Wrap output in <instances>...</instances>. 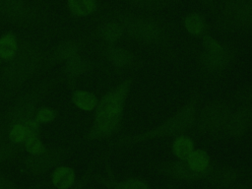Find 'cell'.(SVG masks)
Here are the masks:
<instances>
[{
  "label": "cell",
  "instance_id": "10",
  "mask_svg": "<svg viewBox=\"0 0 252 189\" xmlns=\"http://www.w3.org/2000/svg\"><path fill=\"white\" fill-rule=\"evenodd\" d=\"M0 15L17 25H29L35 19L33 9L25 0H0Z\"/></svg>",
  "mask_w": 252,
  "mask_h": 189
},
{
  "label": "cell",
  "instance_id": "13",
  "mask_svg": "<svg viewBox=\"0 0 252 189\" xmlns=\"http://www.w3.org/2000/svg\"><path fill=\"white\" fill-rule=\"evenodd\" d=\"M246 3V0H224L218 10L216 28L220 32L236 31L237 19Z\"/></svg>",
  "mask_w": 252,
  "mask_h": 189
},
{
  "label": "cell",
  "instance_id": "38",
  "mask_svg": "<svg viewBox=\"0 0 252 189\" xmlns=\"http://www.w3.org/2000/svg\"><path fill=\"white\" fill-rule=\"evenodd\" d=\"M251 177H252V168H251Z\"/></svg>",
  "mask_w": 252,
  "mask_h": 189
},
{
  "label": "cell",
  "instance_id": "22",
  "mask_svg": "<svg viewBox=\"0 0 252 189\" xmlns=\"http://www.w3.org/2000/svg\"><path fill=\"white\" fill-rule=\"evenodd\" d=\"M20 45V39L17 34L13 32H7L0 36V60L4 63L12 60L18 50Z\"/></svg>",
  "mask_w": 252,
  "mask_h": 189
},
{
  "label": "cell",
  "instance_id": "16",
  "mask_svg": "<svg viewBox=\"0 0 252 189\" xmlns=\"http://www.w3.org/2000/svg\"><path fill=\"white\" fill-rule=\"evenodd\" d=\"M239 175L240 172L232 166H214L205 179L214 187L225 189L233 185V183L238 179Z\"/></svg>",
  "mask_w": 252,
  "mask_h": 189
},
{
  "label": "cell",
  "instance_id": "12",
  "mask_svg": "<svg viewBox=\"0 0 252 189\" xmlns=\"http://www.w3.org/2000/svg\"><path fill=\"white\" fill-rule=\"evenodd\" d=\"M97 66L98 64L95 61L85 58L81 54H77L63 63L61 76L66 79L69 88L74 90L77 81L83 76L92 73Z\"/></svg>",
  "mask_w": 252,
  "mask_h": 189
},
{
  "label": "cell",
  "instance_id": "25",
  "mask_svg": "<svg viewBox=\"0 0 252 189\" xmlns=\"http://www.w3.org/2000/svg\"><path fill=\"white\" fill-rule=\"evenodd\" d=\"M67 7L70 14L76 18L91 16L97 10L96 0H67Z\"/></svg>",
  "mask_w": 252,
  "mask_h": 189
},
{
  "label": "cell",
  "instance_id": "30",
  "mask_svg": "<svg viewBox=\"0 0 252 189\" xmlns=\"http://www.w3.org/2000/svg\"><path fill=\"white\" fill-rule=\"evenodd\" d=\"M236 30H239V31L252 30V0H246V3L237 19Z\"/></svg>",
  "mask_w": 252,
  "mask_h": 189
},
{
  "label": "cell",
  "instance_id": "5",
  "mask_svg": "<svg viewBox=\"0 0 252 189\" xmlns=\"http://www.w3.org/2000/svg\"><path fill=\"white\" fill-rule=\"evenodd\" d=\"M114 16L123 27L124 33L130 38L160 49L168 58L175 57L172 38L160 22L131 12L117 11Z\"/></svg>",
  "mask_w": 252,
  "mask_h": 189
},
{
  "label": "cell",
  "instance_id": "9",
  "mask_svg": "<svg viewBox=\"0 0 252 189\" xmlns=\"http://www.w3.org/2000/svg\"><path fill=\"white\" fill-rule=\"evenodd\" d=\"M252 127V105L241 104L232 110L220 137L230 139L242 138Z\"/></svg>",
  "mask_w": 252,
  "mask_h": 189
},
{
  "label": "cell",
  "instance_id": "27",
  "mask_svg": "<svg viewBox=\"0 0 252 189\" xmlns=\"http://www.w3.org/2000/svg\"><path fill=\"white\" fill-rule=\"evenodd\" d=\"M133 6L147 10V11H158L163 8H166L178 0H126Z\"/></svg>",
  "mask_w": 252,
  "mask_h": 189
},
{
  "label": "cell",
  "instance_id": "1",
  "mask_svg": "<svg viewBox=\"0 0 252 189\" xmlns=\"http://www.w3.org/2000/svg\"><path fill=\"white\" fill-rule=\"evenodd\" d=\"M46 54L35 40L20 39L16 56L0 68V107L10 103L43 70Z\"/></svg>",
  "mask_w": 252,
  "mask_h": 189
},
{
  "label": "cell",
  "instance_id": "37",
  "mask_svg": "<svg viewBox=\"0 0 252 189\" xmlns=\"http://www.w3.org/2000/svg\"><path fill=\"white\" fill-rule=\"evenodd\" d=\"M2 65H3V62H2V61H1V60H0V68H1V67H2Z\"/></svg>",
  "mask_w": 252,
  "mask_h": 189
},
{
  "label": "cell",
  "instance_id": "3",
  "mask_svg": "<svg viewBox=\"0 0 252 189\" xmlns=\"http://www.w3.org/2000/svg\"><path fill=\"white\" fill-rule=\"evenodd\" d=\"M200 101V93L194 90L189 100L183 104L173 115L155 126L154 128L135 134H126L118 137L109 143L111 148H121L144 143L150 140L174 137L179 134L192 130L195 125L198 105Z\"/></svg>",
  "mask_w": 252,
  "mask_h": 189
},
{
  "label": "cell",
  "instance_id": "7",
  "mask_svg": "<svg viewBox=\"0 0 252 189\" xmlns=\"http://www.w3.org/2000/svg\"><path fill=\"white\" fill-rule=\"evenodd\" d=\"M70 150V147H54L40 155H28L21 159V171L30 176H40L58 166Z\"/></svg>",
  "mask_w": 252,
  "mask_h": 189
},
{
  "label": "cell",
  "instance_id": "26",
  "mask_svg": "<svg viewBox=\"0 0 252 189\" xmlns=\"http://www.w3.org/2000/svg\"><path fill=\"white\" fill-rule=\"evenodd\" d=\"M29 136L31 135L28 127L25 124H16L9 129L6 136V141L16 147L23 149V145Z\"/></svg>",
  "mask_w": 252,
  "mask_h": 189
},
{
  "label": "cell",
  "instance_id": "31",
  "mask_svg": "<svg viewBox=\"0 0 252 189\" xmlns=\"http://www.w3.org/2000/svg\"><path fill=\"white\" fill-rule=\"evenodd\" d=\"M21 150L23 149L12 145L8 141H0V163L16 158Z\"/></svg>",
  "mask_w": 252,
  "mask_h": 189
},
{
  "label": "cell",
  "instance_id": "28",
  "mask_svg": "<svg viewBox=\"0 0 252 189\" xmlns=\"http://www.w3.org/2000/svg\"><path fill=\"white\" fill-rule=\"evenodd\" d=\"M23 150H25L28 155L36 156L44 153L47 150V147L41 140L40 135H31L24 143Z\"/></svg>",
  "mask_w": 252,
  "mask_h": 189
},
{
  "label": "cell",
  "instance_id": "17",
  "mask_svg": "<svg viewBox=\"0 0 252 189\" xmlns=\"http://www.w3.org/2000/svg\"><path fill=\"white\" fill-rule=\"evenodd\" d=\"M94 35L105 44H116L124 35V30L117 20L111 19L101 23L96 28Z\"/></svg>",
  "mask_w": 252,
  "mask_h": 189
},
{
  "label": "cell",
  "instance_id": "15",
  "mask_svg": "<svg viewBox=\"0 0 252 189\" xmlns=\"http://www.w3.org/2000/svg\"><path fill=\"white\" fill-rule=\"evenodd\" d=\"M155 170L158 173L183 181H196L204 179V177L190 169L185 160L165 161L155 166Z\"/></svg>",
  "mask_w": 252,
  "mask_h": 189
},
{
  "label": "cell",
  "instance_id": "24",
  "mask_svg": "<svg viewBox=\"0 0 252 189\" xmlns=\"http://www.w3.org/2000/svg\"><path fill=\"white\" fill-rule=\"evenodd\" d=\"M183 26L186 32L193 36H204L207 32L205 17L199 12H190L183 19Z\"/></svg>",
  "mask_w": 252,
  "mask_h": 189
},
{
  "label": "cell",
  "instance_id": "2",
  "mask_svg": "<svg viewBox=\"0 0 252 189\" xmlns=\"http://www.w3.org/2000/svg\"><path fill=\"white\" fill-rule=\"evenodd\" d=\"M133 82V77L121 80L98 99V103L94 110L93 122L83 137L84 141L107 140L120 131L126 100Z\"/></svg>",
  "mask_w": 252,
  "mask_h": 189
},
{
  "label": "cell",
  "instance_id": "11",
  "mask_svg": "<svg viewBox=\"0 0 252 189\" xmlns=\"http://www.w3.org/2000/svg\"><path fill=\"white\" fill-rule=\"evenodd\" d=\"M99 53L116 70L127 69L141 64L135 53L116 44H102L99 47Z\"/></svg>",
  "mask_w": 252,
  "mask_h": 189
},
{
  "label": "cell",
  "instance_id": "14",
  "mask_svg": "<svg viewBox=\"0 0 252 189\" xmlns=\"http://www.w3.org/2000/svg\"><path fill=\"white\" fill-rule=\"evenodd\" d=\"M85 47V43L80 39H63L57 43L50 52L46 54L45 64L43 70L49 69L57 64L64 63L69 58L81 54V51Z\"/></svg>",
  "mask_w": 252,
  "mask_h": 189
},
{
  "label": "cell",
  "instance_id": "36",
  "mask_svg": "<svg viewBox=\"0 0 252 189\" xmlns=\"http://www.w3.org/2000/svg\"><path fill=\"white\" fill-rule=\"evenodd\" d=\"M163 189H176V187L173 185V184H168L165 188H163Z\"/></svg>",
  "mask_w": 252,
  "mask_h": 189
},
{
  "label": "cell",
  "instance_id": "21",
  "mask_svg": "<svg viewBox=\"0 0 252 189\" xmlns=\"http://www.w3.org/2000/svg\"><path fill=\"white\" fill-rule=\"evenodd\" d=\"M51 183L56 189H70L76 183V172L71 166L58 165L51 173Z\"/></svg>",
  "mask_w": 252,
  "mask_h": 189
},
{
  "label": "cell",
  "instance_id": "35",
  "mask_svg": "<svg viewBox=\"0 0 252 189\" xmlns=\"http://www.w3.org/2000/svg\"><path fill=\"white\" fill-rule=\"evenodd\" d=\"M201 4H203L204 6L209 7L210 9H215L216 4H217V0H198Z\"/></svg>",
  "mask_w": 252,
  "mask_h": 189
},
{
  "label": "cell",
  "instance_id": "8",
  "mask_svg": "<svg viewBox=\"0 0 252 189\" xmlns=\"http://www.w3.org/2000/svg\"><path fill=\"white\" fill-rule=\"evenodd\" d=\"M235 58L236 50L232 45L220 54H212L201 50L196 55V60L201 71L211 78L220 77L229 68Z\"/></svg>",
  "mask_w": 252,
  "mask_h": 189
},
{
  "label": "cell",
  "instance_id": "18",
  "mask_svg": "<svg viewBox=\"0 0 252 189\" xmlns=\"http://www.w3.org/2000/svg\"><path fill=\"white\" fill-rule=\"evenodd\" d=\"M185 161L191 170L202 175L204 179L215 166L209 154L204 149H195Z\"/></svg>",
  "mask_w": 252,
  "mask_h": 189
},
{
  "label": "cell",
  "instance_id": "19",
  "mask_svg": "<svg viewBox=\"0 0 252 189\" xmlns=\"http://www.w3.org/2000/svg\"><path fill=\"white\" fill-rule=\"evenodd\" d=\"M98 99L99 98L93 92L81 89L72 90L70 95L72 104L84 112H94L98 103Z\"/></svg>",
  "mask_w": 252,
  "mask_h": 189
},
{
  "label": "cell",
  "instance_id": "20",
  "mask_svg": "<svg viewBox=\"0 0 252 189\" xmlns=\"http://www.w3.org/2000/svg\"><path fill=\"white\" fill-rule=\"evenodd\" d=\"M96 179L109 189H151L144 179L138 177H131L122 181H117L112 176L110 170L108 172V177L97 176Z\"/></svg>",
  "mask_w": 252,
  "mask_h": 189
},
{
  "label": "cell",
  "instance_id": "34",
  "mask_svg": "<svg viewBox=\"0 0 252 189\" xmlns=\"http://www.w3.org/2000/svg\"><path fill=\"white\" fill-rule=\"evenodd\" d=\"M225 189H252V177L249 180H246L241 183H237L234 185H231Z\"/></svg>",
  "mask_w": 252,
  "mask_h": 189
},
{
  "label": "cell",
  "instance_id": "33",
  "mask_svg": "<svg viewBox=\"0 0 252 189\" xmlns=\"http://www.w3.org/2000/svg\"><path fill=\"white\" fill-rule=\"evenodd\" d=\"M0 189H17L13 180L0 170Z\"/></svg>",
  "mask_w": 252,
  "mask_h": 189
},
{
  "label": "cell",
  "instance_id": "29",
  "mask_svg": "<svg viewBox=\"0 0 252 189\" xmlns=\"http://www.w3.org/2000/svg\"><path fill=\"white\" fill-rule=\"evenodd\" d=\"M58 117V110L45 105H39L34 113L35 120L42 126L55 121Z\"/></svg>",
  "mask_w": 252,
  "mask_h": 189
},
{
  "label": "cell",
  "instance_id": "32",
  "mask_svg": "<svg viewBox=\"0 0 252 189\" xmlns=\"http://www.w3.org/2000/svg\"><path fill=\"white\" fill-rule=\"evenodd\" d=\"M233 99L242 104L252 105V84L237 90L233 94Z\"/></svg>",
  "mask_w": 252,
  "mask_h": 189
},
{
  "label": "cell",
  "instance_id": "6",
  "mask_svg": "<svg viewBox=\"0 0 252 189\" xmlns=\"http://www.w3.org/2000/svg\"><path fill=\"white\" fill-rule=\"evenodd\" d=\"M231 111L230 105L221 99L207 102L198 110L193 128L194 132L201 135L220 137Z\"/></svg>",
  "mask_w": 252,
  "mask_h": 189
},
{
  "label": "cell",
  "instance_id": "4",
  "mask_svg": "<svg viewBox=\"0 0 252 189\" xmlns=\"http://www.w3.org/2000/svg\"><path fill=\"white\" fill-rule=\"evenodd\" d=\"M61 77L46 78L20 93L0 114V141H6L9 129L16 124H25L34 117L40 102L60 82Z\"/></svg>",
  "mask_w": 252,
  "mask_h": 189
},
{
  "label": "cell",
  "instance_id": "23",
  "mask_svg": "<svg viewBox=\"0 0 252 189\" xmlns=\"http://www.w3.org/2000/svg\"><path fill=\"white\" fill-rule=\"evenodd\" d=\"M194 150L195 144L190 136L185 133L174 136L171 143V151L178 160H186Z\"/></svg>",
  "mask_w": 252,
  "mask_h": 189
}]
</instances>
